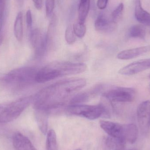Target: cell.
Returning <instances> with one entry per match:
<instances>
[{
  "instance_id": "6da1fadb",
  "label": "cell",
  "mask_w": 150,
  "mask_h": 150,
  "mask_svg": "<svg viewBox=\"0 0 150 150\" xmlns=\"http://www.w3.org/2000/svg\"><path fill=\"white\" fill-rule=\"evenodd\" d=\"M85 79H69L54 83L40 90L33 98L35 110L42 109L48 114L63 109L67 100L84 87Z\"/></svg>"
},
{
  "instance_id": "7a4b0ae2",
  "label": "cell",
  "mask_w": 150,
  "mask_h": 150,
  "mask_svg": "<svg viewBox=\"0 0 150 150\" xmlns=\"http://www.w3.org/2000/svg\"><path fill=\"white\" fill-rule=\"evenodd\" d=\"M86 69V65L83 63L53 62L39 69L36 75V82L44 83L60 77L81 74Z\"/></svg>"
},
{
  "instance_id": "3957f363",
  "label": "cell",
  "mask_w": 150,
  "mask_h": 150,
  "mask_svg": "<svg viewBox=\"0 0 150 150\" xmlns=\"http://www.w3.org/2000/svg\"><path fill=\"white\" fill-rule=\"evenodd\" d=\"M101 128L109 137L122 139L127 142L134 144L137 140L138 130L135 124H121L108 121L100 120Z\"/></svg>"
},
{
  "instance_id": "277c9868",
  "label": "cell",
  "mask_w": 150,
  "mask_h": 150,
  "mask_svg": "<svg viewBox=\"0 0 150 150\" xmlns=\"http://www.w3.org/2000/svg\"><path fill=\"white\" fill-rule=\"evenodd\" d=\"M38 70L31 67L16 69L5 75L3 80L11 87L23 88L36 82V75Z\"/></svg>"
},
{
  "instance_id": "5b68a950",
  "label": "cell",
  "mask_w": 150,
  "mask_h": 150,
  "mask_svg": "<svg viewBox=\"0 0 150 150\" xmlns=\"http://www.w3.org/2000/svg\"><path fill=\"white\" fill-rule=\"evenodd\" d=\"M33 97L28 96L6 104H0V124L16 119L32 102Z\"/></svg>"
},
{
  "instance_id": "8992f818",
  "label": "cell",
  "mask_w": 150,
  "mask_h": 150,
  "mask_svg": "<svg viewBox=\"0 0 150 150\" xmlns=\"http://www.w3.org/2000/svg\"><path fill=\"white\" fill-rule=\"evenodd\" d=\"M68 113L71 115L84 117L90 120H94L100 117L109 118L110 113L105 106L102 104L97 105H69L66 108Z\"/></svg>"
},
{
  "instance_id": "52a82bcc",
  "label": "cell",
  "mask_w": 150,
  "mask_h": 150,
  "mask_svg": "<svg viewBox=\"0 0 150 150\" xmlns=\"http://www.w3.org/2000/svg\"><path fill=\"white\" fill-rule=\"evenodd\" d=\"M103 96L112 102H131L135 98L134 89L129 87L116 86L104 93Z\"/></svg>"
},
{
  "instance_id": "ba28073f",
  "label": "cell",
  "mask_w": 150,
  "mask_h": 150,
  "mask_svg": "<svg viewBox=\"0 0 150 150\" xmlns=\"http://www.w3.org/2000/svg\"><path fill=\"white\" fill-rule=\"evenodd\" d=\"M137 120L141 132L146 134L150 129V101L145 100L137 108Z\"/></svg>"
},
{
  "instance_id": "9c48e42d",
  "label": "cell",
  "mask_w": 150,
  "mask_h": 150,
  "mask_svg": "<svg viewBox=\"0 0 150 150\" xmlns=\"http://www.w3.org/2000/svg\"><path fill=\"white\" fill-rule=\"evenodd\" d=\"M30 40L32 46L35 49L36 56H43L47 47L46 35L42 34L39 29H34L31 33Z\"/></svg>"
},
{
  "instance_id": "30bf717a",
  "label": "cell",
  "mask_w": 150,
  "mask_h": 150,
  "mask_svg": "<svg viewBox=\"0 0 150 150\" xmlns=\"http://www.w3.org/2000/svg\"><path fill=\"white\" fill-rule=\"evenodd\" d=\"M150 69V59L141 60L132 62L121 69L119 71L120 74L131 76L143 72Z\"/></svg>"
},
{
  "instance_id": "8fae6325",
  "label": "cell",
  "mask_w": 150,
  "mask_h": 150,
  "mask_svg": "<svg viewBox=\"0 0 150 150\" xmlns=\"http://www.w3.org/2000/svg\"><path fill=\"white\" fill-rule=\"evenodd\" d=\"M117 23L110 18L105 13H100L95 20V29L100 32H111L114 30Z\"/></svg>"
},
{
  "instance_id": "7c38bea8",
  "label": "cell",
  "mask_w": 150,
  "mask_h": 150,
  "mask_svg": "<svg viewBox=\"0 0 150 150\" xmlns=\"http://www.w3.org/2000/svg\"><path fill=\"white\" fill-rule=\"evenodd\" d=\"M12 144L16 150H37L30 141L19 132H17L13 135Z\"/></svg>"
},
{
  "instance_id": "4fadbf2b",
  "label": "cell",
  "mask_w": 150,
  "mask_h": 150,
  "mask_svg": "<svg viewBox=\"0 0 150 150\" xmlns=\"http://www.w3.org/2000/svg\"><path fill=\"white\" fill-rule=\"evenodd\" d=\"M150 52V45L124 50L119 53L117 57L119 59L123 60L131 59Z\"/></svg>"
},
{
  "instance_id": "5bb4252c",
  "label": "cell",
  "mask_w": 150,
  "mask_h": 150,
  "mask_svg": "<svg viewBox=\"0 0 150 150\" xmlns=\"http://www.w3.org/2000/svg\"><path fill=\"white\" fill-rule=\"evenodd\" d=\"M135 17L139 23L150 26V14L143 8L141 0H135Z\"/></svg>"
},
{
  "instance_id": "9a60e30c",
  "label": "cell",
  "mask_w": 150,
  "mask_h": 150,
  "mask_svg": "<svg viewBox=\"0 0 150 150\" xmlns=\"http://www.w3.org/2000/svg\"><path fill=\"white\" fill-rule=\"evenodd\" d=\"M35 115L38 126L43 134H46L48 129V114L46 111L42 109L35 110Z\"/></svg>"
},
{
  "instance_id": "2e32d148",
  "label": "cell",
  "mask_w": 150,
  "mask_h": 150,
  "mask_svg": "<svg viewBox=\"0 0 150 150\" xmlns=\"http://www.w3.org/2000/svg\"><path fill=\"white\" fill-rule=\"evenodd\" d=\"M14 31L17 40L22 41L23 37V14L22 11L18 12L17 15L14 23Z\"/></svg>"
},
{
  "instance_id": "e0dca14e",
  "label": "cell",
  "mask_w": 150,
  "mask_h": 150,
  "mask_svg": "<svg viewBox=\"0 0 150 150\" xmlns=\"http://www.w3.org/2000/svg\"><path fill=\"white\" fill-rule=\"evenodd\" d=\"M90 0H80L78 9L79 23L84 24L90 9Z\"/></svg>"
},
{
  "instance_id": "ac0fdd59",
  "label": "cell",
  "mask_w": 150,
  "mask_h": 150,
  "mask_svg": "<svg viewBox=\"0 0 150 150\" xmlns=\"http://www.w3.org/2000/svg\"><path fill=\"white\" fill-rule=\"evenodd\" d=\"M126 142L122 139L108 137L106 140V144L110 150L125 149Z\"/></svg>"
},
{
  "instance_id": "d6986e66",
  "label": "cell",
  "mask_w": 150,
  "mask_h": 150,
  "mask_svg": "<svg viewBox=\"0 0 150 150\" xmlns=\"http://www.w3.org/2000/svg\"><path fill=\"white\" fill-rule=\"evenodd\" d=\"M129 36L130 38L144 39L146 36V30L143 25H136L129 29Z\"/></svg>"
},
{
  "instance_id": "ffe728a7",
  "label": "cell",
  "mask_w": 150,
  "mask_h": 150,
  "mask_svg": "<svg viewBox=\"0 0 150 150\" xmlns=\"http://www.w3.org/2000/svg\"><path fill=\"white\" fill-rule=\"evenodd\" d=\"M46 150H57V136L53 129H50L47 133Z\"/></svg>"
},
{
  "instance_id": "44dd1931",
  "label": "cell",
  "mask_w": 150,
  "mask_h": 150,
  "mask_svg": "<svg viewBox=\"0 0 150 150\" xmlns=\"http://www.w3.org/2000/svg\"><path fill=\"white\" fill-rule=\"evenodd\" d=\"M89 96L86 93H81L73 97L70 100V105H80L84 103L89 99Z\"/></svg>"
},
{
  "instance_id": "7402d4cb",
  "label": "cell",
  "mask_w": 150,
  "mask_h": 150,
  "mask_svg": "<svg viewBox=\"0 0 150 150\" xmlns=\"http://www.w3.org/2000/svg\"><path fill=\"white\" fill-rule=\"evenodd\" d=\"M73 28L76 36L79 38H82L84 36L86 32V27L84 24L76 22L74 24Z\"/></svg>"
},
{
  "instance_id": "603a6c76",
  "label": "cell",
  "mask_w": 150,
  "mask_h": 150,
  "mask_svg": "<svg viewBox=\"0 0 150 150\" xmlns=\"http://www.w3.org/2000/svg\"><path fill=\"white\" fill-rule=\"evenodd\" d=\"M123 10L124 5L123 4L120 3L112 13L111 18L113 21L117 23V22L121 18L123 14Z\"/></svg>"
},
{
  "instance_id": "cb8c5ba5",
  "label": "cell",
  "mask_w": 150,
  "mask_h": 150,
  "mask_svg": "<svg viewBox=\"0 0 150 150\" xmlns=\"http://www.w3.org/2000/svg\"><path fill=\"white\" fill-rule=\"evenodd\" d=\"M65 39L67 43L69 44H74L76 41V35L73 30V27L71 25H69L66 29Z\"/></svg>"
},
{
  "instance_id": "d4e9b609",
  "label": "cell",
  "mask_w": 150,
  "mask_h": 150,
  "mask_svg": "<svg viewBox=\"0 0 150 150\" xmlns=\"http://www.w3.org/2000/svg\"><path fill=\"white\" fill-rule=\"evenodd\" d=\"M55 5V0H46V14L47 17L52 16Z\"/></svg>"
},
{
  "instance_id": "484cf974",
  "label": "cell",
  "mask_w": 150,
  "mask_h": 150,
  "mask_svg": "<svg viewBox=\"0 0 150 150\" xmlns=\"http://www.w3.org/2000/svg\"><path fill=\"white\" fill-rule=\"evenodd\" d=\"M25 18H26V24L27 27L28 28H30L32 25L33 19L32 16L31 11L30 10H28L26 11L25 15Z\"/></svg>"
},
{
  "instance_id": "4316f807",
  "label": "cell",
  "mask_w": 150,
  "mask_h": 150,
  "mask_svg": "<svg viewBox=\"0 0 150 150\" xmlns=\"http://www.w3.org/2000/svg\"><path fill=\"white\" fill-rule=\"evenodd\" d=\"M6 0H0V23L3 20V16L5 9Z\"/></svg>"
},
{
  "instance_id": "83f0119b",
  "label": "cell",
  "mask_w": 150,
  "mask_h": 150,
  "mask_svg": "<svg viewBox=\"0 0 150 150\" xmlns=\"http://www.w3.org/2000/svg\"><path fill=\"white\" fill-rule=\"evenodd\" d=\"M108 0H98L97 6L100 10H103L105 8L107 5Z\"/></svg>"
},
{
  "instance_id": "f1b7e54d",
  "label": "cell",
  "mask_w": 150,
  "mask_h": 150,
  "mask_svg": "<svg viewBox=\"0 0 150 150\" xmlns=\"http://www.w3.org/2000/svg\"><path fill=\"white\" fill-rule=\"evenodd\" d=\"M34 6L37 9L40 10L43 7V0H32Z\"/></svg>"
},
{
  "instance_id": "f546056e",
  "label": "cell",
  "mask_w": 150,
  "mask_h": 150,
  "mask_svg": "<svg viewBox=\"0 0 150 150\" xmlns=\"http://www.w3.org/2000/svg\"><path fill=\"white\" fill-rule=\"evenodd\" d=\"M4 40V24L3 20L0 23V46L2 44Z\"/></svg>"
},
{
  "instance_id": "4dcf8cb0",
  "label": "cell",
  "mask_w": 150,
  "mask_h": 150,
  "mask_svg": "<svg viewBox=\"0 0 150 150\" xmlns=\"http://www.w3.org/2000/svg\"><path fill=\"white\" fill-rule=\"evenodd\" d=\"M122 150H137V149H123Z\"/></svg>"
},
{
  "instance_id": "1f68e13d",
  "label": "cell",
  "mask_w": 150,
  "mask_h": 150,
  "mask_svg": "<svg viewBox=\"0 0 150 150\" xmlns=\"http://www.w3.org/2000/svg\"><path fill=\"white\" fill-rule=\"evenodd\" d=\"M76 150H81V149H77Z\"/></svg>"
},
{
  "instance_id": "d6a6232c",
  "label": "cell",
  "mask_w": 150,
  "mask_h": 150,
  "mask_svg": "<svg viewBox=\"0 0 150 150\" xmlns=\"http://www.w3.org/2000/svg\"><path fill=\"white\" fill-rule=\"evenodd\" d=\"M149 79H150V74L149 75Z\"/></svg>"
},
{
  "instance_id": "836d02e7",
  "label": "cell",
  "mask_w": 150,
  "mask_h": 150,
  "mask_svg": "<svg viewBox=\"0 0 150 150\" xmlns=\"http://www.w3.org/2000/svg\"></svg>"
}]
</instances>
